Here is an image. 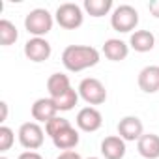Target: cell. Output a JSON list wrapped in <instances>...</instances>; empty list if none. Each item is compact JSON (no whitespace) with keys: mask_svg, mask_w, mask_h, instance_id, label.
Instances as JSON below:
<instances>
[{"mask_svg":"<svg viewBox=\"0 0 159 159\" xmlns=\"http://www.w3.org/2000/svg\"><path fill=\"white\" fill-rule=\"evenodd\" d=\"M99 62V51L90 45H67L62 52V64L67 71L79 73Z\"/></svg>","mask_w":159,"mask_h":159,"instance_id":"6da1fadb","label":"cell"},{"mask_svg":"<svg viewBox=\"0 0 159 159\" xmlns=\"http://www.w3.org/2000/svg\"><path fill=\"white\" fill-rule=\"evenodd\" d=\"M52 25H54V17L45 8H36V10L28 11L26 17H25V28L34 38L47 36L52 30Z\"/></svg>","mask_w":159,"mask_h":159,"instance_id":"7a4b0ae2","label":"cell"},{"mask_svg":"<svg viewBox=\"0 0 159 159\" xmlns=\"http://www.w3.org/2000/svg\"><path fill=\"white\" fill-rule=\"evenodd\" d=\"M137 25H139V11L129 4L118 6L111 15V26L120 34L133 32L137 28Z\"/></svg>","mask_w":159,"mask_h":159,"instance_id":"3957f363","label":"cell"},{"mask_svg":"<svg viewBox=\"0 0 159 159\" xmlns=\"http://www.w3.org/2000/svg\"><path fill=\"white\" fill-rule=\"evenodd\" d=\"M54 21L66 28V30H75L83 25L84 21V13H83V8L79 4H73V2H64L56 8V13H54Z\"/></svg>","mask_w":159,"mask_h":159,"instance_id":"277c9868","label":"cell"},{"mask_svg":"<svg viewBox=\"0 0 159 159\" xmlns=\"http://www.w3.org/2000/svg\"><path fill=\"white\" fill-rule=\"evenodd\" d=\"M79 96H81L90 107L94 105H101L107 101V90H105V84L96 77H86L81 81L79 84Z\"/></svg>","mask_w":159,"mask_h":159,"instance_id":"5b68a950","label":"cell"},{"mask_svg":"<svg viewBox=\"0 0 159 159\" xmlns=\"http://www.w3.org/2000/svg\"><path fill=\"white\" fill-rule=\"evenodd\" d=\"M19 142L23 148H26L28 152L32 150H38L43 146V140H45V131L41 129V125L38 122H25L21 127H19Z\"/></svg>","mask_w":159,"mask_h":159,"instance_id":"8992f818","label":"cell"},{"mask_svg":"<svg viewBox=\"0 0 159 159\" xmlns=\"http://www.w3.org/2000/svg\"><path fill=\"white\" fill-rule=\"evenodd\" d=\"M51 52H52V47L45 38H30L25 43V56L30 62H36V64L45 62L51 58Z\"/></svg>","mask_w":159,"mask_h":159,"instance_id":"52a82bcc","label":"cell"},{"mask_svg":"<svg viewBox=\"0 0 159 159\" xmlns=\"http://www.w3.org/2000/svg\"><path fill=\"white\" fill-rule=\"evenodd\" d=\"M75 124H77V127L81 131L94 133V131H98L103 125V116H101V112L96 107H84V109H81L77 112Z\"/></svg>","mask_w":159,"mask_h":159,"instance_id":"ba28073f","label":"cell"},{"mask_svg":"<svg viewBox=\"0 0 159 159\" xmlns=\"http://www.w3.org/2000/svg\"><path fill=\"white\" fill-rule=\"evenodd\" d=\"M118 135L125 142H135L144 135V125L139 116H124L118 122Z\"/></svg>","mask_w":159,"mask_h":159,"instance_id":"9c48e42d","label":"cell"},{"mask_svg":"<svg viewBox=\"0 0 159 159\" xmlns=\"http://www.w3.org/2000/svg\"><path fill=\"white\" fill-rule=\"evenodd\" d=\"M32 118L38 124H47L49 120H52L54 116H58V107L54 103L52 98H39L34 101L32 105Z\"/></svg>","mask_w":159,"mask_h":159,"instance_id":"30bf717a","label":"cell"},{"mask_svg":"<svg viewBox=\"0 0 159 159\" xmlns=\"http://www.w3.org/2000/svg\"><path fill=\"white\" fill-rule=\"evenodd\" d=\"M139 88L146 94H155L159 92V66H146L140 69L137 77Z\"/></svg>","mask_w":159,"mask_h":159,"instance_id":"8fae6325","label":"cell"},{"mask_svg":"<svg viewBox=\"0 0 159 159\" xmlns=\"http://www.w3.org/2000/svg\"><path fill=\"white\" fill-rule=\"evenodd\" d=\"M101 155L105 159H124L125 140L120 135H109L101 140Z\"/></svg>","mask_w":159,"mask_h":159,"instance_id":"7c38bea8","label":"cell"},{"mask_svg":"<svg viewBox=\"0 0 159 159\" xmlns=\"http://www.w3.org/2000/svg\"><path fill=\"white\" fill-rule=\"evenodd\" d=\"M137 150L144 159H159V135L144 133L137 140Z\"/></svg>","mask_w":159,"mask_h":159,"instance_id":"4fadbf2b","label":"cell"},{"mask_svg":"<svg viewBox=\"0 0 159 159\" xmlns=\"http://www.w3.org/2000/svg\"><path fill=\"white\" fill-rule=\"evenodd\" d=\"M103 54L111 60V62H122L127 58L129 54V45L118 38H111L103 43Z\"/></svg>","mask_w":159,"mask_h":159,"instance_id":"5bb4252c","label":"cell"},{"mask_svg":"<svg viewBox=\"0 0 159 159\" xmlns=\"http://www.w3.org/2000/svg\"><path fill=\"white\" fill-rule=\"evenodd\" d=\"M69 88H71V83H69V77L66 73H52L47 79V92H49V98H52V99L60 98Z\"/></svg>","mask_w":159,"mask_h":159,"instance_id":"9a60e30c","label":"cell"},{"mask_svg":"<svg viewBox=\"0 0 159 159\" xmlns=\"http://www.w3.org/2000/svg\"><path fill=\"white\" fill-rule=\"evenodd\" d=\"M155 45V38L150 30H135L129 38V47L137 52H148Z\"/></svg>","mask_w":159,"mask_h":159,"instance_id":"2e32d148","label":"cell"},{"mask_svg":"<svg viewBox=\"0 0 159 159\" xmlns=\"http://www.w3.org/2000/svg\"><path fill=\"white\" fill-rule=\"evenodd\" d=\"M79 140H81V137H79V131H77L73 125H69L67 129H64V131H60L56 137H52V144H54L58 150H64V152L73 150V148L79 144Z\"/></svg>","mask_w":159,"mask_h":159,"instance_id":"e0dca14e","label":"cell"},{"mask_svg":"<svg viewBox=\"0 0 159 159\" xmlns=\"http://www.w3.org/2000/svg\"><path fill=\"white\" fill-rule=\"evenodd\" d=\"M84 11L90 15V17H103V15H109L111 10H112V0H84L83 4Z\"/></svg>","mask_w":159,"mask_h":159,"instance_id":"ac0fdd59","label":"cell"},{"mask_svg":"<svg viewBox=\"0 0 159 159\" xmlns=\"http://www.w3.org/2000/svg\"><path fill=\"white\" fill-rule=\"evenodd\" d=\"M19 39V32L17 26L8 21V19H0V45L2 47H10Z\"/></svg>","mask_w":159,"mask_h":159,"instance_id":"d6986e66","label":"cell"},{"mask_svg":"<svg viewBox=\"0 0 159 159\" xmlns=\"http://www.w3.org/2000/svg\"><path fill=\"white\" fill-rule=\"evenodd\" d=\"M79 90H75V88H69L66 94H62L60 98H56L54 99V103H56V107H58V112L62 111V112H67V111H71V109H75V105L79 103Z\"/></svg>","mask_w":159,"mask_h":159,"instance_id":"ffe728a7","label":"cell"},{"mask_svg":"<svg viewBox=\"0 0 159 159\" xmlns=\"http://www.w3.org/2000/svg\"><path fill=\"white\" fill-rule=\"evenodd\" d=\"M71 124H69V120L67 118H62V116H54L52 120H49L47 124H45V133L52 139V137H56L60 131H64V129H67Z\"/></svg>","mask_w":159,"mask_h":159,"instance_id":"44dd1931","label":"cell"},{"mask_svg":"<svg viewBox=\"0 0 159 159\" xmlns=\"http://www.w3.org/2000/svg\"><path fill=\"white\" fill-rule=\"evenodd\" d=\"M15 142V135L8 125H0V152H8Z\"/></svg>","mask_w":159,"mask_h":159,"instance_id":"7402d4cb","label":"cell"},{"mask_svg":"<svg viewBox=\"0 0 159 159\" xmlns=\"http://www.w3.org/2000/svg\"><path fill=\"white\" fill-rule=\"evenodd\" d=\"M56 159H83V157L79 155L77 152H73V150H67V152H62Z\"/></svg>","mask_w":159,"mask_h":159,"instance_id":"603a6c76","label":"cell"},{"mask_svg":"<svg viewBox=\"0 0 159 159\" xmlns=\"http://www.w3.org/2000/svg\"><path fill=\"white\" fill-rule=\"evenodd\" d=\"M148 10H150V13L155 19H159V0H152V2L148 4Z\"/></svg>","mask_w":159,"mask_h":159,"instance_id":"cb8c5ba5","label":"cell"},{"mask_svg":"<svg viewBox=\"0 0 159 159\" xmlns=\"http://www.w3.org/2000/svg\"><path fill=\"white\" fill-rule=\"evenodd\" d=\"M17 159H43V157H41V153H38V152H32V150H30V152H23Z\"/></svg>","mask_w":159,"mask_h":159,"instance_id":"d4e9b609","label":"cell"},{"mask_svg":"<svg viewBox=\"0 0 159 159\" xmlns=\"http://www.w3.org/2000/svg\"><path fill=\"white\" fill-rule=\"evenodd\" d=\"M0 109H2V116H0V122H6V120H8V103L2 101V103H0Z\"/></svg>","mask_w":159,"mask_h":159,"instance_id":"484cf974","label":"cell"},{"mask_svg":"<svg viewBox=\"0 0 159 159\" xmlns=\"http://www.w3.org/2000/svg\"><path fill=\"white\" fill-rule=\"evenodd\" d=\"M86 159H99V157H86Z\"/></svg>","mask_w":159,"mask_h":159,"instance_id":"4316f807","label":"cell"},{"mask_svg":"<svg viewBox=\"0 0 159 159\" xmlns=\"http://www.w3.org/2000/svg\"><path fill=\"white\" fill-rule=\"evenodd\" d=\"M0 159H8V157H0Z\"/></svg>","mask_w":159,"mask_h":159,"instance_id":"83f0119b","label":"cell"}]
</instances>
